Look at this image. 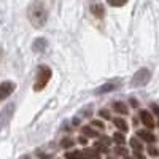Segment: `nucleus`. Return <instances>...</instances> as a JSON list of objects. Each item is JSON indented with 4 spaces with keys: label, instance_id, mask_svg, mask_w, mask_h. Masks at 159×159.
Listing matches in <instances>:
<instances>
[{
    "label": "nucleus",
    "instance_id": "5",
    "mask_svg": "<svg viewBox=\"0 0 159 159\" xmlns=\"http://www.w3.org/2000/svg\"><path fill=\"white\" fill-rule=\"evenodd\" d=\"M119 86H121V80H115V81H108V83H105V84L99 86V88L94 91V94H96V96L107 94V92H111V91L118 89Z\"/></svg>",
    "mask_w": 159,
    "mask_h": 159
},
{
    "label": "nucleus",
    "instance_id": "12",
    "mask_svg": "<svg viewBox=\"0 0 159 159\" xmlns=\"http://www.w3.org/2000/svg\"><path fill=\"white\" fill-rule=\"evenodd\" d=\"M113 123H115V126L121 130V132H127V124H126V121H124L123 118H115Z\"/></svg>",
    "mask_w": 159,
    "mask_h": 159
},
{
    "label": "nucleus",
    "instance_id": "25",
    "mask_svg": "<svg viewBox=\"0 0 159 159\" xmlns=\"http://www.w3.org/2000/svg\"><path fill=\"white\" fill-rule=\"evenodd\" d=\"M130 103H132V107H137V105H139L135 99H130Z\"/></svg>",
    "mask_w": 159,
    "mask_h": 159
},
{
    "label": "nucleus",
    "instance_id": "7",
    "mask_svg": "<svg viewBox=\"0 0 159 159\" xmlns=\"http://www.w3.org/2000/svg\"><path fill=\"white\" fill-rule=\"evenodd\" d=\"M139 115H140V121H142V124L145 127H148V129L154 127V118H153V115L148 110H142Z\"/></svg>",
    "mask_w": 159,
    "mask_h": 159
},
{
    "label": "nucleus",
    "instance_id": "14",
    "mask_svg": "<svg viewBox=\"0 0 159 159\" xmlns=\"http://www.w3.org/2000/svg\"><path fill=\"white\" fill-rule=\"evenodd\" d=\"M65 157H67V159H81V151H70V153H65Z\"/></svg>",
    "mask_w": 159,
    "mask_h": 159
},
{
    "label": "nucleus",
    "instance_id": "15",
    "mask_svg": "<svg viewBox=\"0 0 159 159\" xmlns=\"http://www.w3.org/2000/svg\"><path fill=\"white\" fill-rule=\"evenodd\" d=\"M83 134L88 135V137H97V132L91 127H83Z\"/></svg>",
    "mask_w": 159,
    "mask_h": 159
},
{
    "label": "nucleus",
    "instance_id": "16",
    "mask_svg": "<svg viewBox=\"0 0 159 159\" xmlns=\"http://www.w3.org/2000/svg\"><path fill=\"white\" fill-rule=\"evenodd\" d=\"M113 140L118 143V145H123L124 142H126V139H124V135L123 134H118V132H116V134L113 135Z\"/></svg>",
    "mask_w": 159,
    "mask_h": 159
},
{
    "label": "nucleus",
    "instance_id": "4",
    "mask_svg": "<svg viewBox=\"0 0 159 159\" xmlns=\"http://www.w3.org/2000/svg\"><path fill=\"white\" fill-rule=\"evenodd\" d=\"M13 113H15V103H8L7 107L0 111V130L8 126V123L13 118Z\"/></svg>",
    "mask_w": 159,
    "mask_h": 159
},
{
    "label": "nucleus",
    "instance_id": "23",
    "mask_svg": "<svg viewBox=\"0 0 159 159\" xmlns=\"http://www.w3.org/2000/svg\"><path fill=\"white\" fill-rule=\"evenodd\" d=\"M92 124H94L96 127H99V129H103V124L100 121H92Z\"/></svg>",
    "mask_w": 159,
    "mask_h": 159
},
{
    "label": "nucleus",
    "instance_id": "10",
    "mask_svg": "<svg viewBox=\"0 0 159 159\" xmlns=\"http://www.w3.org/2000/svg\"><path fill=\"white\" fill-rule=\"evenodd\" d=\"M137 135H139L140 139H143L145 142H148L150 145L156 140V137L151 134V132H148V130H142V129H140V130H137Z\"/></svg>",
    "mask_w": 159,
    "mask_h": 159
},
{
    "label": "nucleus",
    "instance_id": "26",
    "mask_svg": "<svg viewBox=\"0 0 159 159\" xmlns=\"http://www.w3.org/2000/svg\"><path fill=\"white\" fill-rule=\"evenodd\" d=\"M135 157H137V159H147V157H145V156H142L140 153H135Z\"/></svg>",
    "mask_w": 159,
    "mask_h": 159
},
{
    "label": "nucleus",
    "instance_id": "11",
    "mask_svg": "<svg viewBox=\"0 0 159 159\" xmlns=\"http://www.w3.org/2000/svg\"><path fill=\"white\" fill-rule=\"evenodd\" d=\"M113 110L119 115H127V105L124 102H113Z\"/></svg>",
    "mask_w": 159,
    "mask_h": 159
},
{
    "label": "nucleus",
    "instance_id": "28",
    "mask_svg": "<svg viewBox=\"0 0 159 159\" xmlns=\"http://www.w3.org/2000/svg\"><path fill=\"white\" fill-rule=\"evenodd\" d=\"M0 61H2V49H0Z\"/></svg>",
    "mask_w": 159,
    "mask_h": 159
},
{
    "label": "nucleus",
    "instance_id": "19",
    "mask_svg": "<svg viewBox=\"0 0 159 159\" xmlns=\"http://www.w3.org/2000/svg\"><path fill=\"white\" fill-rule=\"evenodd\" d=\"M91 157H92V151H89V150L81 151V159H91Z\"/></svg>",
    "mask_w": 159,
    "mask_h": 159
},
{
    "label": "nucleus",
    "instance_id": "18",
    "mask_svg": "<svg viewBox=\"0 0 159 159\" xmlns=\"http://www.w3.org/2000/svg\"><path fill=\"white\" fill-rule=\"evenodd\" d=\"M148 154H151V156H157V154H159V150H157L156 147H153V145H150V147H148Z\"/></svg>",
    "mask_w": 159,
    "mask_h": 159
},
{
    "label": "nucleus",
    "instance_id": "9",
    "mask_svg": "<svg viewBox=\"0 0 159 159\" xmlns=\"http://www.w3.org/2000/svg\"><path fill=\"white\" fill-rule=\"evenodd\" d=\"M91 13H92V15H94L96 18H103L105 8H103L102 3H92V5H91Z\"/></svg>",
    "mask_w": 159,
    "mask_h": 159
},
{
    "label": "nucleus",
    "instance_id": "29",
    "mask_svg": "<svg viewBox=\"0 0 159 159\" xmlns=\"http://www.w3.org/2000/svg\"><path fill=\"white\" fill-rule=\"evenodd\" d=\"M22 159H29V157H22Z\"/></svg>",
    "mask_w": 159,
    "mask_h": 159
},
{
    "label": "nucleus",
    "instance_id": "21",
    "mask_svg": "<svg viewBox=\"0 0 159 159\" xmlns=\"http://www.w3.org/2000/svg\"><path fill=\"white\" fill-rule=\"evenodd\" d=\"M151 110H153V111L156 113V116L159 118V105H156V103H153V105H151Z\"/></svg>",
    "mask_w": 159,
    "mask_h": 159
},
{
    "label": "nucleus",
    "instance_id": "6",
    "mask_svg": "<svg viewBox=\"0 0 159 159\" xmlns=\"http://www.w3.org/2000/svg\"><path fill=\"white\" fill-rule=\"evenodd\" d=\"M15 83H11V81H3V83H0V102L5 100L8 96L13 94V91H15Z\"/></svg>",
    "mask_w": 159,
    "mask_h": 159
},
{
    "label": "nucleus",
    "instance_id": "8",
    "mask_svg": "<svg viewBox=\"0 0 159 159\" xmlns=\"http://www.w3.org/2000/svg\"><path fill=\"white\" fill-rule=\"evenodd\" d=\"M46 48H48V42H46V38H43V37L37 38L34 42V45H32V49L35 52H43V51H46Z\"/></svg>",
    "mask_w": 159,
    "mask_h": 159
},
{
    "label": "nucleus",
    "instance_id": "27",
    "mask_svg": "<svg viewBox=\"0 0 159 159\" xmlns=\"http://www.w3.org/2000/svg\"><path fill=\"white\" fill-rule=\"evenodd\" d=\"M80 142H81L83 145H86V142H88V140H86V137H81V139H80Z\"/></svg>",
    "mask_w": 159,
    "mask_h": 159
},
{
    "label": "nucleus",
    "instance_id": "17",
    "mask_svg": "<svg viewBox=\"0 0 159 159\" xmlns=\"http://www.w3.org/2000/svg\"><path fill=\"white\" fill-rule=\"evenodd\" d=\"M62 147H64V148H70V147H73V140H70V139H64V140H62Z\"/></svg>",
    "mask_w": 159,
    "mask_h": 159
},
{
    "label": "nucleus",
    "instance_id": "24",
    "mask_svg": "<svg viewBox=\"0 0 159 159\" xmlns=\"http://www.w3.org/2000/svg\"><path fill=\"white\" fill-rule=\"evenodd\" d=\"M116 153H118V154H124L126 151H124L123 148H116Z\"/></svg>",
    "mask_w": 159,
    "mask_h": 159
},
{
    "label": "nucleus",
    "instance_id": "3",
    "mask_svg": "<svg viewBox=\"0 0 159 159\" xmlns=\"http://www.w3.org/2000/svg\"><path fill=\"white\" fill-rule=\"evenodd\" d=\"M150 80H151V72L143 67V69H140L134 73V76H132V80H130V84L134 88H142L145 84H148Z\"/></svg>",
    "mask_w": 159,
    "mask_h": 159
},
{
    "label": "nucleus",
    "instance_id": "2",
    "mask_svg": "<svg viewBox=\"0 0 159 159\" xmlns=\"http://www.w3.org/2000/svg\"><path fill=\"white\" fill-rule=\"evenodd\" d=\"M51 69L49 67H46V65H40L38 67V70H37V80H35V84H34V91H42L46 84H48V81L51 80Z\"/></svg>",
    "mask_w": 159,
    "mask_h": 159
},
{
    "label": "nucleus",
    "instance_id": "22",
    "mask_svg": "<svg viewBox=\"0 0 159 159\" xmlns=\"http://www.w3.org/2000/svg\"><path fill=\"white\" fill-rule=\"evenodd\" d=\"M111 7H124L126 5V2H123V3H116V2H108Z\"/></svg>",
    "mask_w": 159,
    "mask_h": 159
},
{
    "label": "nucleus",
    "instance_id": "13",
    "mask_svg": "<svg viewBox=\"0 0 159 159\" xmlns=\"http://www.w3.org/2000/svg\"><path fill=\"white\" fill-rule=\"evenodd\" d=\"M129 143H130V148L134 150L135 153H139V151L143 148V145H142V142H140L139 139H130V140H129Z\"/></svg>",
    "mask_w": 159,
    "mask_h": 159
},
{
    "label": "nucleus",
    "instance_id": "1",
    "mask_svg": "<svg viewBox=\"0 0 159 159\" xmlns=\"http://www.w3.org/2000/svg\"><path fill=\"white\" fill-rule=\"evenodd\" d=\"M27 16H29L30 24L34 25L35 29L45 27V24L48 21V10H46L45 3H42V2L30 3L29 5V10H27Z\"/></svg>",
    "mask_w": 159,
    "mask_h": 159
},
{
    "label": "nucleus",
    "instance_id": "20",
    "mask_svg": "<svg viewBox=\"0 0 159 159\" xmlns=\"http://www.w3.org/2000/svg\"><path fill=\"white\" fill-rule=\"evenodd\" d=\"M100 118H105V119H110V115H108V110H100L99 111Z\"/></svg>",
    "mask_w": 159,
    "mask_h": 159
}]
</instances>
